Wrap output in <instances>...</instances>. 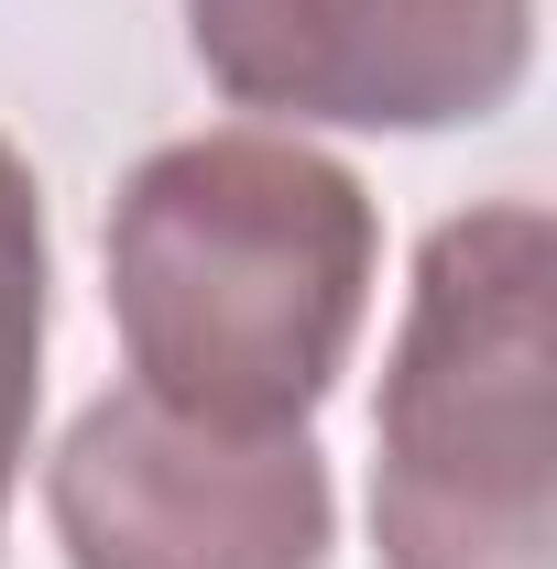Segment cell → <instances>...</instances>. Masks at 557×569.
<instances>
[{
    "label": "cell",
    "instance_id": "277c9868",
    "mask_svg": "<svg viewBox=\"0 0 557 569\" xmlns=\"http://www.w3.org/2000/svg\"><path fill=\"white\" fill-rule=\"evenodd\" d=\"M186 44L230 110L340 132H459L514 110L536 0H186Z\"/></svg>",
    "mask_w": 557,
    "mask_h": 569
},
{
    "label": "cell",
    "instance_id": "5b68a950",
    "mask_svg": "<svg viewBox=\"0 0 557 569\" xmlns=\"http://www.w3.org/2000/svg\"><path fill=\"white\" fill-rule=\"evenodd\" d=\"M44 318H55V252H44V187L0 132V526L33 449V395H44Z\"/></svg>",
    "mask_w": 557,
    "mask_h": 569
},
{
    "label": "cell",
    "instance_id": "3957f363",
    "mask_svg": "<svg viewBox=\"0 0 557 569\" xmlns=\"http://www.w3.org/2000/svg\"><path fill=\"white\" fill-rule=\"evenodd\" d=\"M44 515L67 569H317L340 493L306 427H209L121 383L67 427Z\"/></svg>",
    "mask_w": 557,
    "mask_h": 569
},
{
    "label": "cell",
    "instance_id": "6da1fadb",
    "mask_svg": "<svg viewBox=\"0 0 557 569\" xmlns=\"http://www.w3.org/2000/svg\"><path fill=\"white\" fill-rule=\"evenodd\" d=\"M383 284V219L295 132H198L110 198V318L132 383L209 427H306Z\"/></svg>",
    "mask_w": 557,
    "mask_h": 569
},
{
    "label": "cell",
    "instance_id": "7a4b0ae2",
    "mask_svg": "<svg viewBox=\"0 0 557 569\" xmlns=\"http://www.w3.org/2000/svg\"><path fill=\"white\" fill-rule=\"evenodd\" d=\"M547 284L536 198L437 219L372 406V548L383 569H547Z\"/></svg>",
    "mask_w": 557,
    "mask_h": 569
}]
</instances>
